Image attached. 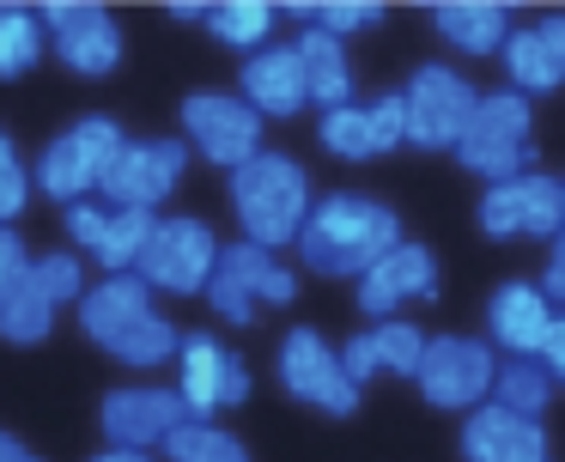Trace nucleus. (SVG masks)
I'll list each match as a JSON object with an SVG mask.
<instances>
[{
	"label": "nucleus",
	"mask_w": 565,
	"mask_h": 462,
	"mask_svg": "<svg viewBox=\"0 0 565 462\" xmlns=\"http://www.w3.org/2000/svg\"><path fill=\"white\" fill-rule=\"evenodd\" d=\"M395 243H402V213L390 201L359 195V189H329L317 195V213H310L305 238H298V255H305L310 274L359 286Z\"/></svg>",
	"instance_id": "obj_1"
},
{
	"label": "nucleus",
	"mask_w": 565,
	"mask_h": 462,
	"mask_svg": "<svg viewBox=\"0 0 565 462\" xmlns=\"http://www.w3.org/2000/svg\"><path fill=\"white\" fill-rule=\"evenodd\" d=\"M92 462H152V450H104V456H92Z\"/></svg>",
	"instance_id": "obj_43"
},
{
	"label": "nucleus",
	"mask_w": 565,
	"mask_h": 462,
	"mask_svg": "<svg viewBox=\"0 0 565 462\" xmlns=\"http://www.w3.org/2000/svg\"><path fill=\"white\" fill-rule=\"evenodd\" d=\"M553 323H559V311H553L541 280H504L487 298V340L504 359H541Z\"/></svg>",
	"instance_id": "obj_18"
},
{
	"label": "nucleus",
	"mask_w": 565,
	"mask_h": 462,
	"mask_svg": "<svg viewBox=\"0 0 565 462\" xmlns=\"http://www.w3.org/2000/svg\"><path fill=\"white\" fill-rule=\"evenodd\" d=\"M31 189H38V177H31L25 165H19L13 140H7V134H0V225H13V219L25 213Z\"/></svg>",
	"instance_id": "obj_34"
},
{
	"label": "nucleus",
	"mask_w": 565,
	"mask_h": 462,
	"mask_svg": "<svg viewBox=\"0 0 565 462\" xmlns=\"http://www.w3.org/2000/svg\"><path fill=\"white\" fill-rule=\"evenodd\" d=\"M541 365H547L553 384L565 389V311H559V323H553V335H547V353H541Z\"/></svg>",
	"instance_id": "obj_39"
},
{
	"label": "nucleus",
	"mask_w": 565,
	"mask_h": 462,
	"mask_svg": "<svg viewBox=\"0 0 565 462\" xmlns=\"http://www.w3.org/2000/svg\"><path fill=\"white\" fill-rule=\"evenodd\" d=\"M122 146H128V134L116 116H79L38 153V170H31V177H38V189L62 207L92 201V195L104 189V170L116 165Z\"/></svg>",
	"instance_id": "obj_4"
},
{
	"label": "nucleus",
	"mask_w": 565,
	"mask_h": 462,
	"mask_svg": "<svg viewBox=\"0 0 565 462\" xmlns=\"http://www.w3.org/2000/svg\"><path fill=\"white\" fill-rule=\"evenodd\" d=\"M431 31L456 55H504V43H511V12L499 0H438L431 7Z\"/></svg>",
	"instance_id": "obj_22"
},
{
	"label": "nucleus",
	"mask_w": 565,
	"mask_h": 462,
	"mask_svg": "<svg viewBox=\"0 0 565 462\" xmlns=\"http://www.w3.org/2000/svg\"><path fill=\"white\" fill-rule=\"evenodd\" d=\"M225 243L213 238L207 219L195 213H159L152 225V243L140 255V280L152 292H171V298H207L213 274H220Z\"/></svg>",
	"instance_id": "obj_6"
},
{
	"label": "nucleus",
	"mask_w": 565,
	"mask_h": 462,
	"mask_svg": "<svg viewBox=\"0 0 565 462\" xmlns=\"http://www.w3.org/2000/svg\"><path fill=\"white\" fill-rule=\"evenodd\" d=\"M274 24H280V7L268 0H213L207 7V36L244 55H262L274 43Z\"/></svg>",
	"instance_id": "obj_25"
},
{
	"label": "nucleus",
	"mask_w": 565,
	"mask_h": 462,
	"mask_svg": "<svg viewBox=\"0 0 565 462\" xmlns=\"http://www.w3.org/2000/svg\"><path fill=\"white\" fill-rule=\"evenodd\" d=\"M43 24H50L55 61L67 73H79V80H104V73L122 67V31H116V19L98 0H50Z\"/></svg>",
	"instance_id": "obj_14"
},
{
	"label": "nucleus",
	"mask_w": 565,
	"mask_h": 462,
	"mask_svg": "<svg viewBox=\"0 0 565 462\" xmlns=\"http://www.w3.org/2000/svg\"><path fill=\"white\" fill-rule=\"evenodd\" d=\"M371 335H377V359L390 377H419V365H426V347L431 335L419 323H407V316H390V323H371Z\"/></svg>",
	"instance_id": "obj_31"
},
{
	"label": "nucleus",
	"mask_w": 565,
	"mask_h": 462,
	"mask_svg": "<svg viewBox=\"0 0 565 462\" xmlns=\"http://www.w3.org/2000/svg\"><path fill=\"white\" fill-rule=\"evenodd\" d=\"M31 286L43 292V298L62 311V304H79L92 292V280H86V262H79V250H50V255H38V267H31Z\"/></svg>",
	"instance_id": "obj_32"
},
{
	"label": "nucleus",
	"mask_w": 565,
	"mask_h": 462,
	"mask_svg": "<svg viewBox=\"0 0 565 462\" xmlns=\"http://www.w3.org/2000/svg\"><path fill=\"white\" fill-rule=\"evenodd\" d=\"M438 280H444V274H438V255H431V243L402 238L365 280H359V311H365L371 323L407 316V304H431V298H438Z\"/></svg>",
	"instance_id": "obj_16"
},
{
	"label": "nucleus",
	"mask_w": 565,
	"mask_h": 462,
	"mask_svg": "<svg viewBox=\"0 0 565 462\" xmlns=\"http://www.w3.org/2000/svg\"><path fill=\"white\" fill-rule=\"evenodd\" d=\"M292 12L298 24H317V31H329V36H353V31H371V24H383V0H292Z\"/></svg>",
	"instance_id": "obj_30"
},
{
	"label": "nucleus",
	"mask_w": 565,
	"mask_h": 462,
	"mask_svg": "<svg viewBox=\"0 0 565 462\" xmlns=\"http://www.w3.org/2000/svg\"><path fill=\"white\" fill-rule=\"evenodd\" d=\"M504 80H511L523 97H547V92H559V85H565V61L547 49L541 24L511 31V43H504Z\"/></svg>",
	"instance_id": "obj_24"
},
{
	"label": "nucleus",
	"mask_w": 565,
	"mask_h": 462,
	"mask_svg": "<svg viewBox=\"0 0 565 462\" xmlns=\"http://www.w3.org/2000/svg\"><path fill=\"white\" fill-rule=\"evenodd\" d=\"M0 462H43V456H38V450H25L7 426H0Z\"/></svg>",
	"instance_id": "obj_41"
},
{
	"label": "nucleus",
	"mask_w": 565,
	"mask_h": 462,
	"mask_svg": "<svg viewBox=\"0 0 565 462\" xmlns=\"http://www.w3.org/2000/svg\"><path fill=\"white\" fill-rule=\"evenodd\" d=\"M317 140H322V153L347 158V165L395 153V146H407V97L402 92H383V97H371V104H359V97H353V104H341V109L322 116Z\"/></svg>",
	"instance_id": "obj_17"
},
{
	"label": "nucleus",
	"mask_w": 565,
	"mask_h": 462,
	"mask_svg": "<svg viewBox=\"0 0 565 462\" xmlns=\"http://www.w3.org/2000/svg\"><path fill=\"white\" fill-rule=\"evenodd\" d=\"M177 389H183L195 420H213V413L249 401V365L213 328H189L183 353H177Z\"/></svg>",
	"instance_id": "obj_13"
},
{
	"label": "nucleus",
	"mask_w": 565,
	"mask_h": 462,
	"mask_svg": "<svg viewBox=\"0 0 565 462\" xmlns=\"http://www.w3.org/2000/svg\"><path fill=\"white\" fill-rule=\"evenodd\" d=\"M31 267H38V255L25 250V238L13 225H0V311L31 286Z\"/></svg>",
	"instance_id": "obj_35"
},
{
	"label": "nucleus",
	"mask_w": 565,
	"mask_h": 462,
	"mask_svg": "<svg viewBox=\"0 0 565 462\" xmlns=\"http://www.w3.org/2000/svg\"><path fill=\"white\" fill-rule=\"evenodd\" d=\"M535 109L516 85H499V92H480V109L468 122V140L456 146V165L475 170L487 189L499 182H516L535 170Z\"/></svg>",
	"instance_id": "obj_3"
},
{
	"label": "nucleus",
	"mask_w": 565,
	"mask_h": 462,
	"mask_svg": "<svg viewBox=\"0 0 565 462\" xmlns=\"http://www.w3.org/2000/svg\"><path fill=\"white\" fill-rule=\"evenodd\" d=\"M110 219H116V207L110 201H74L67 207V238H74V250H86V255H98V243H104V231H110Z\"/></svg>",
	"instance_id": "obj_36"
},
{
	"label": "nucleus",
	"mask_w": 565,
	"mask_h": 462,
	"mask_svg": "<svg viewBox=\"0 0 565 462\" xmlns=\"http://www.w3.org/2000/svg\"><path fill=\"white\" fill-rule=\"evenodd\" d=\"M480 231L487 238H541L553 243L565 231V182L541 177V170H529V177L516 182H499V189L480 195Z\"/></svg>",
	"instance_id": "obj_15"
},
{
	"label": "nucleus",
	"mask_w": 565,
	"mask_h": 462,
	"mask_svg": "<svg viewBox=\"0 0 565 462\" xmlns=\"http://www.w3.org/2000/svg\"><path fill=\"white\" fill-rule=\"evenodd\" d=\"M274 371H280L286 396L305 401V408H317V413H329V420L359 413V384L347 377L341 347L322 340L310 323H298V328H286V335H280V359H274Z\"/></svg>",
	"instance_id": "obj_9"
},
{
	"label": "nucleus",
	"mask_w": 565,
	"mask_h": 462,
	"mask_svg": "<svg viewBox=\"0 0 565 462\" xmlns=\"http://www.w3.org/2000/svg\"><path fill=\"white\" fill-rule=\"evenodd\" d=\"M462 462H547V432L529 413L487 401L462 420Z\"/></svg>",
	"instance_id": "obj_21"
},
{
	"label": "nucleus",
	"mask_w": 565,
	"mask_h": 462,
	"mask_svg": "<svg viewBox=\"0 0 565 462\" xmlns=\"http://www.w3.org/2000/svg\"><path fill=\"white\" fill-rule=\"evenodd\" d=\"M189 420L195 413H189L177 384H122L98 401V426L110 438V450H152Z\"/></svg>",
	"instance_id": "obj_12"
},
{
	"label": "nucleus",
	"mask_w": 565,
	"mask_h": 462,
	"mask_svg": "<svg viewBox=\"0 0 565 462\" xmlns=\"http://www.w3.org/2000/svg\"><path fill=\"white\" fill-rule=\"evenodd\" d=\"M492 401H499V408H511V413L541 420V413H547V401H553V371L541 359H504Z\"/></svg>",
	"instance_id": "obj_28"
},
{
	"label": "nucleus",
	"mask_w": 565,
	"mask_h": 462,
	"mask_svg": "<svg viewBox=\"0 0 565 462\" xmlns=\"http://www.w3.org/2000/svg\"><path fill=\"white\" fill-rule=\"evenodd\" d=\"M183 170H189V140H177V134L128 140L122 153H116V165L104 170L98 201L128 207V213H159V201L183 182Z\"/></svg>",
	"instance_id": "obj_11"
},
{
	"label": "nucleus",
	"mask_w": 565,
	"mask_h": 462,
	"mask_svg": "<svg viewBox=\"0 0 565 462\" xmlns=\"http://www.w3.org/2000/svg\"><path fill=\"white\" fill-rule=\"evenodd\" d=\"M232 195V219L244 231V243H262V250H280V243H298L317 213V195H310V170L298 165L292 153H262L249 158L244 170H232L225 182Z\"/></svg>",
	"instance_id": "obj_2"
},
{
	"label": "nucleus",
	"mask_w": 565,
	"mask_h": 462,
	"mask_svg": "<svg viewBox=\"0 0 565 462\" xmlns=\"http://www.w3.org/2000/svg\"><path fill=\"white\" fill-rule=\"evenodd\" d=\"M164 12H171L177 24H195V19L207 24V7H201V0H171V7H164Z\"/></svg>",
	"instance_id": "obj_42"
},
{
	"label": "nucleus",
	"mask_w": 565,
	"mask_h": 462,
	"mask_svg": "<svg viewBox=\"0 0 565 462\" xmlns=\"http://www.w3.org/2000/svg\"><path fill=\"white\" fill-rule=\"evenodd\" d=\"M147 316H159V304H152V286L140 274H104V280H92V292L79 298V328H86V340L104 353L122 347Z\"/></svg>",
	"instance_id": "obj_20"
},
{
	"label": "nucleus",
	"mask_w": 565,
	"mask_h": 462,
	"mask_svg": "<svg viewBox=\"0 0 565 462\" xmlns=\"http://www.w3.org/2000/svg\"><path fill=\"white\" fill-rule=\"evenodd\" d=\"M499 347L480 335H431L426 347V365H419V396L431 401V408L444 413H475L492 401V389H499Z\"/></svg>",
	"instance_id": "obj_7"
},
{
	"label": "nucleus",
	"mask_w": 565,
	"mask_h": 462,
	"mask_svg": "<svg viewBox=\"0 0 565 462\" xmlns=\"http://www.w3.org/2000/svg\"><path fill=\"white\" fill-rule=\"evenodd\" d=\"M541 36H547V49L565 61V12H547V19H541Z\"/></svg>",
	"instance_id": "obj_40"
},
{
	"label": "nucleus",
	"mask_w": 565,
	"mask_h": 462,
	"mask_svg": "<svg viewBox=\"0 0 565 462\" xmlns=\"http://www.w3.org/2000/svg\"><path fill=\"white\" fill-rule=\"evenodd\" d=\"M541 286H547L553 304H565V231L547 243V274H541Z\"/></svg>",
	"instance_id": "obj_38"
},
{
	"label": "nucleus",
	"mask_w": 565,
	"mask_h": 462,
	"mask_svg": "<svg viewBox=\"0 0 565 462\" xmlns=\"http://www.w3.org/2000/svg\"><path fill=\"white\" fill-rule=\"evenodd\" d=\"M43 55H50L43 7H19V0H7V7H0V80H25Z\"/></svg>",
	"instance_id": "obj_26"
},
{
	"label": "nucleus",
	"mask_w": 565,
	"mask_h": 462,
	"mask_svg": "<svg viewBox=\"0 0 565 462\" xmlns=\"http://www.w3.org/2000/svg\"><path fill=\"white\" fill-rule=\"evenodd\" d=\"M402 97H407V146H419V153H456V146L468 140L475 109H480L475 80L456 73L450 61L414 67L402 85Z\"/></svg>",
	"instance_id": "obj_5"
},
{
	"label": "nucleus",
	"mask_w": 565,
	"mask_h": 462,
	"mask_svg": "<svg viewBox=\"0 0 565 462\" xmlns=\"http://www.w3.org/2000/svg\"><path fill=\"white\" fill-rule=\"evenodd\" d=\"M183 140H189V153L220 165L225 177L268 153L262 146V116L237 92H189L183 97Z\"/></svg>",
	"instance_id": "obj_10"
},
{
	"label": "nucleus",
	"mask_w": 565,
	"mask_h": 462,
	"mask_svg": "<svg viewBox=\"0 0 565 462\" xmlns=\"http://www.w3.org/2000/svg\"><path fill=\"white\" fill-rule=\"evenodd\" d=\"M152 225H159V213H128V207H116L110 231H104V243H98L104 274H140V255H147V243H152Z\"/></svg>",
	"instance_id": "obj_29"
},
{
	"label": "nucleus",
	"mask_w": 565,
	"mask_h": 462,
	"mask_svg": "<svg viewBox=\"0 0 565 462\" xmlns=\"http://www.w3.org/2000/svg\"><path fill=\"white\" fill-rule=\"evenodd\" d=\"M341 365H347V377H353V384L365 389L371 377L383 371V359H377V335H371V328H353V335L341 340Z\"/></svg>",
	"instance_id": "obj_37"
},
{
	"label": "nucleus",
	"mask_w": 565,
	"mask_h": 462,
	"mask_svg": "<svg viewBox=\"0 0 565 462\" xmlns=\"http://www.w3.org/2000/svg\"><path fill=\"white\" fill-rule=\"evenodd\" d=\"M50 328H55V304L43 298L38 286H25L7 311H0V340H7V347H38V340H50Z\"/></svg>",
	"instance_id": "obj_33"
},
{
	"label": "nucleus",
	"mask_w": 565,
	"mask_h": 462,
	"mask_svg": "<svg viewBox=\"0 0 565 462\" xmlns=\"http://www.w3.org/2000/svg\"><path fill=\"white\" fill-rule=\"evenodd\" d=\"M292 298H298V274L274 250L244 243V238L225 243L220 274H213V286H207V304H213V316H220V323L249 328L262 304H292Z\"/></svg>",
	"instance_id": "obj_8"
},
{
	"label": "nucleus",
	"mask_w": 565,
	"mask_h": 462,
	"mask_svg": "<svg viewBox=\"0 0 565 462\" xmlns=\"http://www.w3.org/2000/svg\"><path fill=\"white\" fill-rule=\"evenodd\" d=\"M164 462H249V444L232 432V426L213 420H189L164 438Z\"/></svg>",
	"instance_id": "obj_27"
},
{
	"label": "nucleus",
	"mask_w": 565,
	"mask_h": 462,
	"mask_svg": "<svg viewBox=\"0 0 565 462\" xmlns=\"http://www.w3.org/2000/svg\"><path fill=\"white\" fill-rule=\"evenodd\" d=\"M237 97L256 109L262 122H286L310 109V73L305 55L292 43H268L262 55H244V73H237Z\"/></svg>",
	"instance_id": "obj_19"
},
{
	"label": "nucleus",
	"mask_w": 565,
	"mask_h": 462,
	"mask_svg": "<svg viewBox=\"0 0 565 462\" xmlns=\"http://www.w3.org/2000/svg\"><path fill=\"white\" fill-rule=\"evenodd\" d=\"M292 49L305 55V73H310V104L329 116V109L353 104V55H347L341 36L317 31V24H305V31L292 36Z\"/></svg>",
	"instance_id": "obj_23"
}]
</instances>
